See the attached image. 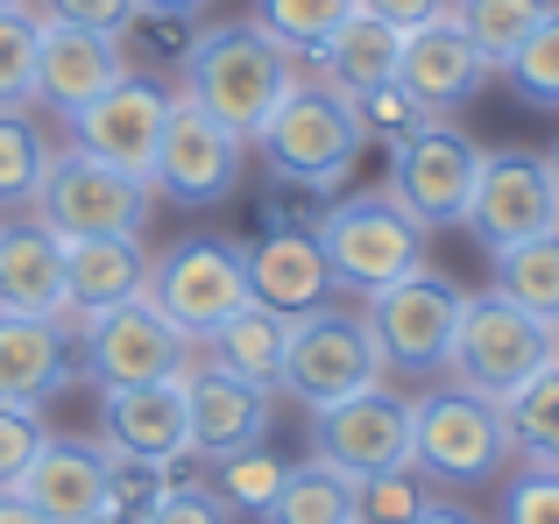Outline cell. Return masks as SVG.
<instances>
[{
	"mask_svg": "<svg viewBox=\"0 0 559 524\" xmlns=\"http://www.w3.org/2000/svg\"><path fill=\"white\" fill-rule=\"evenodd\" d=\"M298 85L290 50H276L262 28H205L185 57V99H199L227 135L255 142L262 121L276 114V99Z\"/></svg>",
	"mask_w": 559,
	"mask_h": 524,
	"instance_id": "6da1fadb",
	"label": "cell"
},
{
	"mask_svg": "<svg viewBox=\"0 0 559 524\" xmlns=\"http://www.w3.org/2000/svg\"><path fill=\"white\" fill-rule=\"evenodd\" d=\"M552 355H559V341H552L546 319H532L524 305H510L503 290H489V298L461 305L447 369H453L461 390H475V397H489V404H510Z\"/></svg>",
	"mask_w": 559,
	"mask_h": 524,
	"instance_id": "7a4b0ae2",
	"label": "cell"
},
{
	"mask_svg": "<svg viewBox=\"0 0 559 524\" xmlns=\"http://www.w3.org/2000/svg\"><path fill=\"white\" fill-rule=\"evenodd\" d=\"M255 142H262L276 178L312 184V192H333L361 164V121L333 85H290Z\"/></svg>",
	"mask_w": 559,
	"mask_h": 524,
	"instance_id": "3957f363",
	"label": "cell"
},
{
	"mask_svg": "<svg viewBox=\"0 0 559 524\" xmlns=\"http://www.w3.org/2000/svg\"><path fill=\"white\" fill-rule=\"evenodd\" d=\"M312 241H319V255H326L333 284L361 290V298L382 290V284H396V276H411V270H425V227L396 206L390 184L369 192V199H341V206L312 227Z\"/></svg>",
	"mask_w": 559,
	"mask_h": 524,
	"instance_id": "277c9868",
	"label": "cell"
},
{
	"mask_svg": "<svg viewBox=\"0 0 559 524\" xmlns=\"http://www.w3.org/2000/svg\"><path fill=\"white\" fill-rule=\"evenodd\" d=\"M503 461H510L503 404L475 397L461 383L425 390L411 404V468L418 475H432V483H489V475H503Z\"/></svg>",
	"mask_w": 559,
	"mask_h": 524,
	"instance_id": "5b68a950",
	"label": "cell"
},
{
	"mask_svg": "<svg viewBox=\"0 0 559 524\" xmlns=\"http://www.w3.org/2000/svg\"><path fill=\"white\" fill-rule=\"evenodd\" d=\"M382 383V355L369 341L355 312H298L284 326V369H276V390L298 397L305 412H326V404L355 397V390Z\"/></svg>",
	"mask_w": 559,
	"mask_h": 524,
	"instance_id": "8992f818",
	"label": "cell"
},
{
	"mask_svg": "<svg viewBox=\"0 0 559 524\" xmlns=\"http://www.w3.org/2000/svg\"><path fill=\"white\" fill-rule=\"evenodd\" d=\"M28 213H36L50 235L142 241V227H150V184L107 170L99 156H85V150H64V156H50L43 192H36V206H28Z\"/></svg>",
	"mask_w": 559,
	"mask_h": 524,
	"instance_id": "52a82bcc",
	"label": "cell"
},
{
	"mask_svg": "<svg viewBox=\"0 0 559 524\" xmlns=\"http://www.w3.org/2000/svg\"><path fill=\"white\" fill-rule=\"evenodd\" d=\"M461 305H467L461 284H447L439 270H411V276H396V284L369 290L361 326H369L382 369H447Z\"/></svg>",
	"mask_w": 559,
	"mask_h": 524,
	"instance_id": "ba28073f",
	"label": "cell"
},
{
	"mask_svg": "<svg viewBox=\"0 0 559 524\" xmlns=\"http://www.w3.org/2000/svg\"><path fill=\"white\" fill-rule=\"evenodd\" d=\"M461 227L489 255L552 235V227H559L552 164H546V156H524V150H481V170H475V192H467Z\"/></svg>",
	"mask_w": 559,
	"mask_h": 524,
	"instance_id": "9c48e42d",
	"label": "cell"
},
{
	"mask_svg": "<svg viewBox=\"0 0 559 524\" xmlns=\"http://www.w3.org/2000/svg\"><path fill=\"white\" fill-rule=\"evenodd\" d=\"M475 170H481V150H475L467 128L425 121L418 135H404L390 150V192H396V206L432 235V227H461L467 192H475Z\"/></svg>",
	"mask_w": 559,
	"mask_h": 524,
	"instance_id": "30bf717a",
	"label": "cell"
},
{
	"mask_svg": "<svg viewBox=\"0 0 559 524\" xmlns=\"http://www.w3.org/2000/svg\"><path fill=\"white\" fill-rule=\"evenodd\" d=\"M142 298L185 333V341H205L219 319H234L248 305V270L234 241H185L164 262H150V290Z\"/></svg>",
	"mask_w": 559,
	"mask_h": 524,
	"instance_id": "8fae6325",
	"label": "cell"
},
{
	"mask_svg": "<svg viewBox=\"0 0 559 524\" xmlns=\"http://www.w3.org/2000/svg\"><path fill=\"white\" fill-rule=\"evenodd\" d=\"M312 461H326V468L341 475H396L411 468V404L396 397V390H355V397L326 404V412H312Z\"/></svg>",
	"mask_w": 559,
	"mask_h": 524,
	"instance_id": "7c38bea8",
	"label": "cell"
},
{
	"mask_svg": "<svg viewBox=\"0 0 559 524\" xmlns=\"http://www.w3.org/2000/svg\"><path fill=\"white\" fill-rule=\"evenodd\" d=\"M85 369H93L99 390L164 383V376H185V333L150 298H128L114 312L85 319Z\"/></svg>",
	"mask_w": 559,
	"mask_h": 524,
	"instance_id": "4fadbf2b",
	"label": "cell"
},
{
	"mask_svg": "<svg viewBox=\"0 0 559 524\" xmlns=\"http://www.w3.org/2000/svg\"><path fill=\"white\" fill-rule=\"evenodd\" d=\"M241 178V135L213 121L199 99L170 93V114H164V142H156V192H170L178 206H213V199L234 192Z\"/></svg>",
	"mask_w": 559,
	"mask_h": 524,
	"instance_id": "5bb4252c",
	"label": "cell"
},
{
	"mask_svg": "<svg viewBox=\"0 0 559 524\" xmlns=\"http://www.w3.org/2000/svg\"><path fill=\"white\" fill-rule=\"evenodd\" d=\"M164 114H170V93H156L150 79H121V85H107L93 107L71 114V150H85L107 170L150 184L156 178V142H164Z\"/></svg>",
	"mask_w": 559,
	"mask_h": 524,
	"instance_id": "9a60e30c",
	"label": "cell"
},
{
	"mask_svg": "<svg viewBox=\"0 0 559 524\" xmlns=\"http://www.w3.org/2000/svg\"><path fill=\"white\" fill-rule=\"evenodd\" d=\"M107 446L135 468H178L191 454V404H185V376H164V383H135V390H107Z\"/></svg>",
	"mask_w": 559,
	"mask_h": 524,
	"instance_id": "2e32d148",
	"label": "cell"
},
{
	"mask_svg": "<svg viewBox=\"0 0 559 524\" xmlns=\"http://www.w3.org/2000/svg\"><path fill=\"white\" fill-rule=\"evenodd\" d=\"M14 497L50 524H93L114 503V461L85 440H43L22 483H14Z\"/></svg>",
	"mask_w": 559,
	"mask_h": 524,
	"instance_id": "e0dca14e",
	"label": "cell"
},
{
	"mask_svg": "<svg viewBox=\"0 0 559 524\" xmlns=\"http://www.w3.org/2000/svg\"><path fill=\"white\" fill-rule=\"evenodd\" d=\"M396 79H404L432 114H447V107H461V99H475L481 85L496 79V71L481 64V50L467 43V28L453 22V8H439L432 22L404 28V57H396Z\"/></svg>",
	"mask_w": 559,
	"mask_h": 524,
	"instance_id": "ac0fdd59",
	"label": "cell"
},
{
	"mask_svg": "<svg viewBox=\"0 0 559 524\" xmlns=\"http://www.w3.org/2000/svg\"><path fill=\"white\" fill-rule=\"evenodd\" d=\"M43 22V14H36ZM128 64H121V43L114 36H93V28H64V22H43V50H36V99L57 107L71 121L79 107H93L107 85H121Z\"/></svg>",
	"mask_w": 559,
	"mask_h": 524,
	"instance_id": "d6986e66",
	"label": "cell"
},
{
	"mask_svg": "<svg viewBox=\"0 0 559 524\" xmlns=\"http://www.w3.org/2000/svg\"><path fill=\"white\" fill-rule=\"evenodd\" d=\"M270 397H276V390L241 383V376H227V369H199V376H185L191 454L227 461V454H241V446H262V440H270Z\"/></svg>",
	"mask_w": 559,
	"mask_h": 524,
	"instance_id": "ffe728a7",
	"label": "cell"
},
{
	"mask_svg": "<svg viewBox=\"0 0 559 524\" xmlns=\"http://www.w3.org/2000/svg\"><path fill=\"white\" fill-rule=\"evenodd\" d=\"M241 270H248V305H262V312L298 319V312H319V305L333 298L326 255H319V241L298 235V227H270L255 249H241Z\"/></svg>",
	"mask_w": 559,
	"mask_h": 524,
	"instance_id": "44dd1931",
	"label": "cell"
},
{
	"mask_svg": "<svg viewBox=\"0 0 559 524\" xmlns=\"http://www.w3.org/2000/svg\"><path fill=\"white\" fill-rule=\"evenodd\" d=\"M57 255H64V312L71 319L114 312V305H128V298L150 290V255H142V241L57 235Z\"/></svg>",
	"mask_w": 559,
	"mask_h": 524,
	"instance_id": "7402d4cb",
	"label": "cell"
},
{
	"mask_svg": "<svg viewBox=\"0 0 559 524\" xmlns=\"http://www.w3.org/2000/svg\"><path fill=\"white\" fill-rule=\"evenodd\" d=\"M0 312L64 319V255L43 221H0Z\"/></svg>",
	"mask_w": 559,
	"mask_h": 524,
	"instance_id": "603a6c76",
	"label": "cell"
},
{
	"mask_svg": "<svg viewBox=\"0 0 559 524\" xmlns=\"http://www.w3.org/2000/svg\"><path fill=\"white\" fill-rule=\"evenodd\" d=\"M71 355L57 319H22L0 312V404H22V412H43V404L64 390Z\"/></svg>",
	"mask_w": 559,
	"mask_h": 524,
	"instance_id": "cb8c5ba5",
	"label": "cell"
},
{
	"mask_svg": "<svg viewBox=\"0 0 559 524\" xmlns=\"http://www.w3.org/2000/svg\"><path fill=\"white\" fill-rule=\"evenodd\" d=\"M396 57H404V28H390L382 14L355 8L326 43H319V85H333L341 99L369 93V85L396 79Z\"/></svg>",
	"mask_w": 559,
	"mask_h": 524,
	"instance_id": "d4e9b609",
	"label": "cell"
},
{
	"mask_svg": "<svg viewBox=\"0 0 559 524\" xmlns=\"http://www.w3.org/2000/svg\"><path fill=\"white\" fill-rule=\"evenodd\" d=\"M284 312H262V305H241L234 319H219L213 333H205V347H213V369L241 376V383H262L276 390V369H284Z\"/></svg>",
	"mask_w": 559,
	"mask_h": 524,
	"instance_id": "484cf974",
	"label": "cell"
},
{
	"mask_svg": "<svg viewBox=\"0 0 559 524\" xmlns=\"http://www.w3.org/2000/svg\"><path fill=\"white\" fill-rule=\"evenodd\" d=\"M262 524H355V475L326 468V461H305V468L284 475Z\"/></svg>",
	"mask_w": 559,
	"mask_h": 524,
	"instance_id": "4316f807",
	"label": "cell"
},
{
	"mask_svg": "<svg viewBox=\"0 0 559 524\" xmlns=\"http://www.w3.org/2000/svg\"><path fill=\"white\" fill-rule=\"evenodd\" d=\"M447 8H453V22L467 28V43L481 50V64L503 71L510 57L524 50V36L546 22L552 0H447Z\"/></svg>",
	"mask_w": 559,
	"mask_h": 524,
	"instance_id": "83f0119b",
	"label": "cell"
},
{
	"mask_svg": "<svg viewBox=\"0 0 559 524\" xmlns=\"http://www.w3.org/2000/svg\"><path fill=\"white\" fill-rule=\"evenodd\" d=\"M503 426H510V454H524L532 468H559V355L503 404Z\"/></svg>",
	"mask_w": 559,
	"mask_h": 524,
	"instance_id": "f1b7e54d",
	"label": "cell"
},
{
	"mask_svg": "<svg viewBox=\"0 0 559 524\" xmlns=\"http://www.w3.org/2000/svg\"><path fill=\"white\" fill-rule=\"evenodd\" d=\"M496 290H503L510 305H524L532 319L559 326V227L496 255Z\"/></svg>",
	"mask_w": 559,
	"mask_h": 524,
	"instance_id": "f546056e",
	"label": "cell"
},
{
	"mask_svg": "<svg viewBox=\"0 0 559 524\" xmlns=\"http://www.w3.org/2000/svg\"><path fill=\"white\" fill-rule=\"evenodd\" d=\"M50 142L28 121L22 107H0V213H28L43 192V170H50Z\"/></svg>",
	"mask_w": 559,
	"mask_h": 524,
	"instance_id": "4dcf8cb0",
	"label": "cell"
},
{
	"mask_svg": "<svg viewBox=\"0 0 559 524\" xmlns=\"http://www.w3.org/2000/svg\"><path fill=\"white\" fill-rule=\"evenodd\" d=\"M355 14V0H255V28L290 57H319V43Z\"/></svg>",
	"mask_w": 559,
	"mask_h": 524,
	"instance_id": "1f68e13d",
	"label": "cell"
},
{
	"mask_svg": "<svg viewBox=\"0 0 559 524\" xmlns=\"http://www.w3.org/2000/svg\"><path fill=\"white\" fill-rule=\"evenodd\" d=\"M284 475H290V461H276L270 446H241V454H227V461H213V497L227 503V511H270L276 503V489H284Z\"/></svg>",
	"mask_w": 559,
	"mask_h": 524,
	"instance_id": "d6a6232c",
	"label": "cell"
},
{
	"mask_svg": "<svg viewBox=\"0 0 559 524\" xmlns=\"http://www.w3.org/2000/svg\"><path fill=\"white\" fill-rule=\"evenodd\" d=\"M36 50H43V22L28 8L0 14V107H36Z\"/></svg>",
	"mask_w": 559,
	"mask_h": 524,
	"instance_id": "836d02e7",
	"label": "cell"
},
{
	"mask_svg": "<svg viewBox=\"0 0 559 524\" xmlns=\"http://www.w3.org/2000/svg\"><path fill=\"white\" fill-rule=\"evenodd\" d=\"M347 107H355V121H361V142H376V135H390V150L404 135H418L425 121H439L432 107H425L418 93H411L404 79H390V85H369V93H355L347 99Z\"/></svg>",
	"mask_w": 559,
	"mask_h": 524,
	"instance_id": "e575fe53",
	"label": "cell"
},
{
	"mask_svg": "<svg viewBox=\"0 0 559 524\" xmlns=\"http://www.w3.org/2000/svg\"><path fill=\"white\" fill-rule=\"evenodd\" d=\"M510 85H518L532 107H559V0L546 8V22L524 36V50L510 57Z\"/></svg>",
	"mask_w": 559,
	"mask_h": 524,
	"instance_id": "d590c367",
	"label": "cell"
},
{
	"mask_svg": "<svg viewBox=\"0 0 559 524\" xmlns=\"http://www.w3.org/2000/svg\"><path fill=\"white\" fill-rule=\"evenodd\" d=\"M425 483L418 468H396V475H361L355 483V524H411L425 511Z\"/></svg>",
	"mask_w": 559,
	"mask_h": 524,
	"instance_id": "8d00e7d4",
	"label": "cell"
},
{
	"mask_svg": "<svg viewBox=\"0 0 559 524\" xmlns=\"http://www.w3.org/2000/svg\"><path fill=\"white\" fill-rule=\"evenodd\" d=\"M50 440L43 432V412H22V404H0V489L22 483V468L36 461V446Z\"/></svg>",
	"mask_w": 559,
	"mask_h": 524,
	"instance_id": "74e56055",
	"label": "cell"
},
{
	"mask_svg": "<svg viewBox=\"0 0 559 524\" xmlns=\"http://www.w3.org/2000/svg\"><path fill=\"white\" fill-rule=\"evenodd\" d=\"M503 524H559V468H524L503 497Z\"/></svg>",
	"mask_w": 559,
	"mask_h": 524,
	"instance_id": "f35d334b",
	"label": "cell"
},
{
	"mask_svg": "<svg viewBox=\"0 0 559 524\" xmlns=\"http://www.w3.org/2000/svg\"><path fill=\"white\" fill-rule=\"evenodd\" d=\"M43 22H64V28H93V36H128L135 22V0H43Z\"/></svg>",
	"mask_w": 559,
	"mask_h": 524,
	"instance_id": "ab89813d",
	"label": "cell"
},
{
	"mask_svg": "<svg viewBox=\"0 0 559 524\" xmlns=\"http://www.w3.org/2000/svg\"><path fill=\"white\" fill-rule=\"evenodd\" d=\"M234 511H227V503H219L213 497V489H164V497H156L150 503V517H142V524H227Z\"/></svg>",
	"mask_w": 559,
	"mask_h": 524,
	"instance_id": "60d3db41",
	"label": "cell"
},
{
	"mask_svg": "<svg viewBox=\"0 0 559 524\" xmlns=\"http://www.w3.org/2000/svg\"><path fill=\"white\" fill-rule=\"evenodd\" d=\"M355 8H369V14H382L390 28H418V22H432L447 0H355Z\"/></svg>",
	"mask_w": 559,
	"mask_h": 524,
	"instance_id": "b9f144b4",
	"label": "cell"
},
{
	"mask_svg": "<svg viewBox=\"0 0 559 524\" xmlns=\"http://www.w3.org/2000/svg\"><path fill=\"white\" fill-rule=\"evenodd\" d=\"M213 0H135V14H156V22H199Z\"/></svg>",
	"mask_w": 559,
	"mask_h": 524,
	"instance_id": "7bdbcfd3",
	"label": "cell"
},
{
	"mask_svg": "<svg viewBox=\"0 0 559 524\" xmlns=\"http://www.w3.org/2000/svg\"><path fill=\"white\" fill-rule=\"evenodd\" d=\"M0 524H50L43 511H28L22 497H14V489H0Z\"/></svg>",
	"mask_w": 559,
	"mask_h": 524,
	"instance_id": "ee69618b",
	"label": "cell"
},
{
	"mask_svg": "<svg viewBox=\"0 0 559 524\" xmlns=\"http://www.w3.org/2000/svg\"><path fill=\"white\" fill-rule=\"evenodd\" d=\"M411 524H475V517H467V511H453V503H425V511L411 517Z\"/></svg>",
	"mask_w": 559,
	"mask_h": 524,
	"instance_id": "f6af8a7d",
	"label": "cell"
},
{
	"mask_svg": "<svg viewBox=\"0 0 559 524\" xmlns=\"http://www.w3.org/2000/svg\"><path fill=\"white\" fill-rule=\"evenodd\" d=\"M546 164H552V184H559V150H552V156H546Z\"/></svg>",
	"mask_w": 559,
	"mask_h": 524,
	"instance_id": "bcb514c9",
	"label": "cell"
},
{
	"mask_svg": "<svg viewBox=\"0 0 559 524\" xmlns=\"http://www.w3.org/2000/svg\"><path fill=\"white\" fill-rule=\"evenodd\" d=\"M8 8H28V0H0V14H8Z\"/></svg>",
	"mask_w": 559,
	"mask_h": 524,
	"instance_id": "7dc6e473",
	"label": "cell"
},
{
	"mask_svg": "<svg viewBox=\"0 0 559 524\" xmlns=\"http://www.w3.org/2000/svg\"><path fill=\"white\" fill-rule=\"evenodd\" d=\"M552 341H559V326H552Z\"/></svg>",
	"mask_w": 559,
	"mask_h": 524,
	"instance_id": "c3c4849f",
	"label": "cell"
}]
</instances>
